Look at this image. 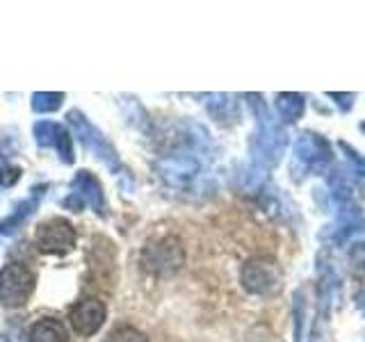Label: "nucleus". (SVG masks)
Masks as SVG:
<instances>
[{"label":"nucleus","instance_id":"10","mask_svg":"<svg viewBox=\"0 0 365 342\" xmlns=\"http://www.w3.org/2000/svg\"><path fill=\"white\" fill-rule=\"evenodd\" d=\"M62 103H64V94H57V91H37V94L32 96V110L34 112H55V110H60L62 108Z\"/></svg>","mask_w":365,"mask_h":342},{"label":"nucleus","instance_id":"11","mask_svg":"<svg viewBox=\"0 0 365 342\" xmlns=\"http://www.w3.org/2000/svg\"><path fill=\"white\" fill-rule=\"evenodd\" d=\"M60 130L62 125H57L53 121H39L37 125H34V137H37V144L39 146H55L57 137H60Z\"/></svg>","mask_w":365,"mask_h":342},{"label":"nucleus","instance_id":"15","mask_svg":"<svg viewBox=\"0 0 365 342\" xmlns=\"http://www.w3.org/2000/svg\"><path fill=\"white\" fill-rule=\"evenodd\" d=\"M64 208H68V210H73V212H80V210H83V208H85V201H83V199H80V197H78V194L73 192V194H71V197H68V199H64Z\"/></svg>","mask_w":365,"mask_h":342},{"label":"nucleus","instance_id":"2","mask_svg":"<svg viewBox=\"0 0 365 342\" xmlns=\"http://www.w3.org/2000/svg\"><path fill=\"white\" fill-rule=\"evenodd\" d=\"M182 244L176 237H163L155 242H148L142 251V265L146 271L158 274V276H169L180 269L182 265Z\"/></svg>","mask_w":365,"mask_h":342},{"label":"nucleus","instance_id":"6","mask_svg":"<svg viewBox=\"0 0 365 342\" xmlns=\"http://www.w3.org/2000/svg\"><path fill=\"white\" fill-rule=\"evenodd\" d=\"M242 281L251 292H267L279 285V269L267 260H251L242 271Z\"/></svg>","mask_w":365,"mask_h":342},{"label":"nucleus","instance_id":"8","mask_svg":"<svg viewBox=\"0 0 365 342\" xmlns=\"http://www.w3.org/2000/svg\"><path fill=\"white\" fill-rule=\"evenodd\" d=\"M28 340L30 342H68V333L60 319L43 317L30 326Z\"/></svg>","mask_w":365,"mask_h":342},{"label":"nucleus","instance_id":"13","mask_svg":"<svg viewBox=\"0 0 365 342\" xmlns=\"http://www.w3.org/2000/svg\"><path fill=\"white\" fill-rule=\"evenodd\" d=\"M55 148H57V153H60L62 162H66V165L73 162V144H71V137H68L66 128L60 130V137H57Z\"/></svg>","mask_w":365,"mask_h":342},{"label":"nucleus","instance_id":"1","mask_svg":"<svg viewBox=\"0 0 365 342\" xmlns=\"http://www.w3.org/2000/svg\"><path fill=\"white\" fill-rule=\"evenodd\" d=\"M34 285H37V276L23 262L5 265L0 269V304L5 308H19L28 304Z\"/></svg>","mask_w":365,"mask_h":342},{"label":"nucleus","instance_id":"12","mask_svg":"<svg viewBox=\"0 0 365 342\" xmlns=\"http://www.w3.org/2000/svg\"><path fill=\"white\" fill-rule=\"evenodd\" d=\"M106 342H148V338L133 326H117L110 331Z\"/></svg>","mask_w":365,"mask_h":342},{"label":"nucleus","instance_id":"3","mask_svg":"<svg viewBox=\"0 0 365 342\" xmlns=\"http://www.w3.org/2000/svg\"><path fill=\"white\" fill-rule=\"evenodd\" d=\"M37 249L41 254H55V256H66L71 254L76 247V228L68 224L66 219L53 217V219L43 222L37 228Z\"/></svg>","mask_w":365,"mask_h":342},{"label":"nucleus","instance_id":"9","mask_svg":"<svg viewBox=\"0 0 365 342\" xmlns=\"http://www.w3.org/2000/svg\"><path fill=\"white\" fill-rule=\"evenodd\" d=\"M34 208H37V197L30 199V201H26V203H21L19 208H16V212H11V214L7 217V219L0 222V233H3V235L16 233V228L34 212Z\"/></svg>","mask_w":365,"mask_h":342},{"label":"nucleus","instance_id":"16","mask_svg":"<svg viewBox=\"0 0 365 342\" xmlns=\"http://www.w3.org/2000/svg\"><path fill=\"white\" fill-rule=\"evenodd\" d=\"M0 342H9V338H5V336H0Z\"/></svg>","mask_w":365,"mask_h":342},{"label":"nucleus","instance_id":"7","mask_svg":"<svg viewBox=\"0 0 365 342\" xmlns=\"http://www.w3.org/2000/svg\"><path fill=\"white\" fill-rule=\"evenodd\" d=\"M71 187L85 203H89L94 210L103 212V208H106V199H103V190H101V182L96 180V176H91L89 171H78Z\"/></svg>","mask_w":365,"mask_h":342},{"label":"nucleus","instance_id":"5","mask_svg":"<svg viewBox=\"0 0 365 342\" xmlns=\"http://www.w3.org/2000/svg\"><path fill=\"white\" fill-rule=\"evenodd\" d=\"M68 319H71V326L78 336L89 338L103 326V322H106V304L98 299L78 301L71 308V313H68Z\"/></svg>","mask_w":365,"mask_h":342},{"label":"nucleus","instance_id":"14","mask_svg":"<svg viewBox=\"0 0 365 342\" xmlns=\"http://www.w3.org/2000/svg\"><path fill=\"white\" fill-rule=\"evenodd\" d=\"M19 178H21L19 167H11V165L0 167V187H11Z\"/></svg>","mask_w":365,"mask_h":342},{"label":"nucleus","instance_id":"4","mask_svg":"<svg viewBox=\"0 0 365 342\" xmlns=\"http://www.w3.org/2000/svg\"><path fill=\"white\" fill-rule=\"evenodd\" d=\"M66 119H68V123H71L73 128H76L78 140L83 142V144L89 148V151H94L110 169L119 167L117 153H114L112 148H110V144H108L106 140H103V135H101L98 130L91 128V125L87 123V119L83 117V114H80L78 110H73V112H68V114H66Z\"/></svg>","mask_w":365,"mask_h":342}]
</instances>
